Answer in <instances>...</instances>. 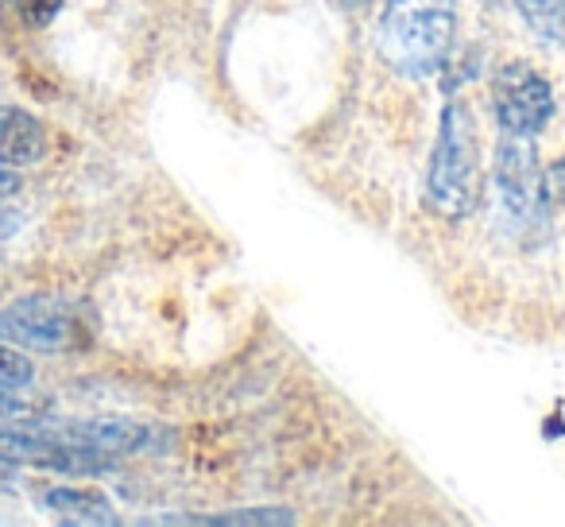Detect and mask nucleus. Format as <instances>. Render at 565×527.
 I'll return each mask as SVG.
<instances>
[{"instance_id":"obj_1","label":"nucleus","mask_w":565,"mask_h":527,"mask_svg":"<svg viewBox=\"0 0 565 527\" xmlns=\"http://www.w3.org/2000/svg\"><path fill=\"white\" fill-rule=\"evenodd\" d=\"M454 28V0H387L380 20V55L403 78H430L446 71Z\"/></svg>"},{"instance_id":"obj_2","label":"nucleus","mask_w":565,"mask_h":527,"mask_svg":"<svg viewBox=\"0 0 565 527\" xmlns=\"http://www.w3.org/2000/svg\"><path fill=\"white\" fill-rule=\"evenodd\" d=\"M426 202L449 221L469 218L480 205V125L465 102L441 109L438 144L426 171Z\"/></svg>"},{"instance_id":"obj_3","label":"nucleus","mask_w":565,"mask_h":527,"mask_svg":"<svg viewBox=\"0 0 565 527\" xmlns=\"http://www.w3.org/2000/svg\"><path fill=\"white\" fill-rule=\"evenodd\" d=\"M0 341L28 354H71L82 341V318L58 295H24L0 310Z\"/></svg>"},{"instance_id":"obj_4","label":"nucleus","mask_w":565,"mask_h":527,"mask_svg":"<svg viewBox=\"0 0 565 527\" xmlns=\"http://www.w3.org/2000/svg\"><path fill=\"white\" fill-rule=\"evenodd\" d=\"M495 198H500V210L508 213L519 225H534L546 213V171L539 167V148H534V136H515L500 133L495 144Z\"/></svg>"},{"instance_id":"obj_5","label":"nucleus","mask_w":565,"mask_h":527,"mask_svg":"<svg viewBox=\"0 0 565 527\" xmlns=\"http://www.w3.org/2000/svg\"><path fill=\"white\" fill-rule=\"evenodd\" d=\"M492 109L500 120V133H515V136H539L542 128L554 120L557 97L550 78L539 66L515 63L500 66L492 78Z\"/></svg>"},{"instance_id":"obj_6","label":"nucleus","mask_w":565,"mask_h":527,"mask_svg":"<svg viewBox=\"0 0 565 527\" xmlns=\"http://www.w3.org/2000/svg\"><path fill=\"white\" fill-rule=\"evenodd\" d=\"M47 431H55L58 439L74 442L82 450H94L102 457H132L143 450L156 446V431L148 423H136V419H40Z\"/></svg>"},{"instance_id":"obj_7","label":"nucleus","mask_w":565,"mask_h":527,"mask_svg":"<svg viewBox=\"0 0 565 527\" xmlns=\"http://www.w3.org/2000/svg\"><path fill=\"white\" fill-rule=\"evenodd\" d=\"M47 151V128L28 109L4 105L0 109V164L4 167H32Z\"/></svg>"},{"instance_id":"obj_8","label":"nucleus","mask_w":565,"mask_h":527,"mask_svg":"<svg viewBox=\"0 0 565 527\" xmlns=\"http://www.w3.org/2000/svg\"><path fill=\"white\" fill-rule=\"evenodd\" d=\"M40 508L58 519H66V524H117L113 500L102 493V488L55 485L40 496Z\"/></svg>"},{"instance_id":"obj_9","label":"nucleus","mask_w":565,"mask_h":527,"mask_svg":"<svg viewBox=\"0 0 565 527\" xmlns=\"http://www.w3.org/2000/svg\"><path fill=\"white\" fill-rule=\"evenodd\" d=\"M519 17L526 20L534 35H539L546 48L565 43V4L562 0H515Z\"/></svg>"},{"instance_id":"obj_10","label":"nucleus","mask_w":565,"mask_h":527,"mask_svg":"<svg viewBox=\"0 0 565 527\" xmlns=\"http://www.w3.org/2000/svg\"><path fill=\"white\" fill-rule=\"evenodd\" d=\"M143 524H295L291 508H241L221 516H156Z\"/></svg>"},{"instance_id":"obj_11","label":"nucleus","mask_w":565,"mask_h":527,"mask_svg":"<svg viewBox=\"0 0 565 527\" xmlns=\"http://www.w3.org/2000/svg\"><path fill=\"white\" fill-rule=\"evenodd\" d=\"M24 225V182L17 167L0 164V241H9Z\"/></svg>"},{"instance_id":"obj_12","label":"nucleus","mask_w":565,"mask_h":527,"mask_svg":"<svg viewBox=\"0 0 565 527\" xmlns=\"http://www.w3.org/2000/svg\"><path fill=\"white\" fill-rule=\"evenodd\" d=\"M43 415V403L32 400V388L0 384V423H32Z\"/></svg>"},{"instance_id":"obj_13","label":"nucleus","mask_w":565,"mask_h":527,"mask_svg":"<svg viewBox=\"0 0 565 527\" xmlns=\"http://www.w3.org/2000/svg\"><path fill=\"white\" fill-rule=\"evenodd\" d=\"M0 384L4 388H32L35 384V365L28 354L12 346H0Z\"/></svg>"},{"instance_id":"obj_14","label":"nucleus","mask_w":565,"mask_h":527,"mask_svg":"<svg viewBox=\"0 0 565 527\" xmlns=\"http://www.w3.org/2000/svg\"><path fill=\"white\" fill-rule=\"evenodd\" d=\"M9 9L17 12L20 24L43 28V24H51V20L58 17V9H63V0H9Z\"/></svg>"},{"instance_id":"obj_15","label":"nucleus","mask_w":565,"mask_h":527,"mask_svg":"<svg viewBox=\"0 0 565 527\" xmlns=\"http://www.w3.org/2000/svg\"><path fill=\"white\" fill-rule=\"evenodd\" d=\"M546 198L550 205H565V156H557L546 167Z\"/></svg>"}]
</instances>
